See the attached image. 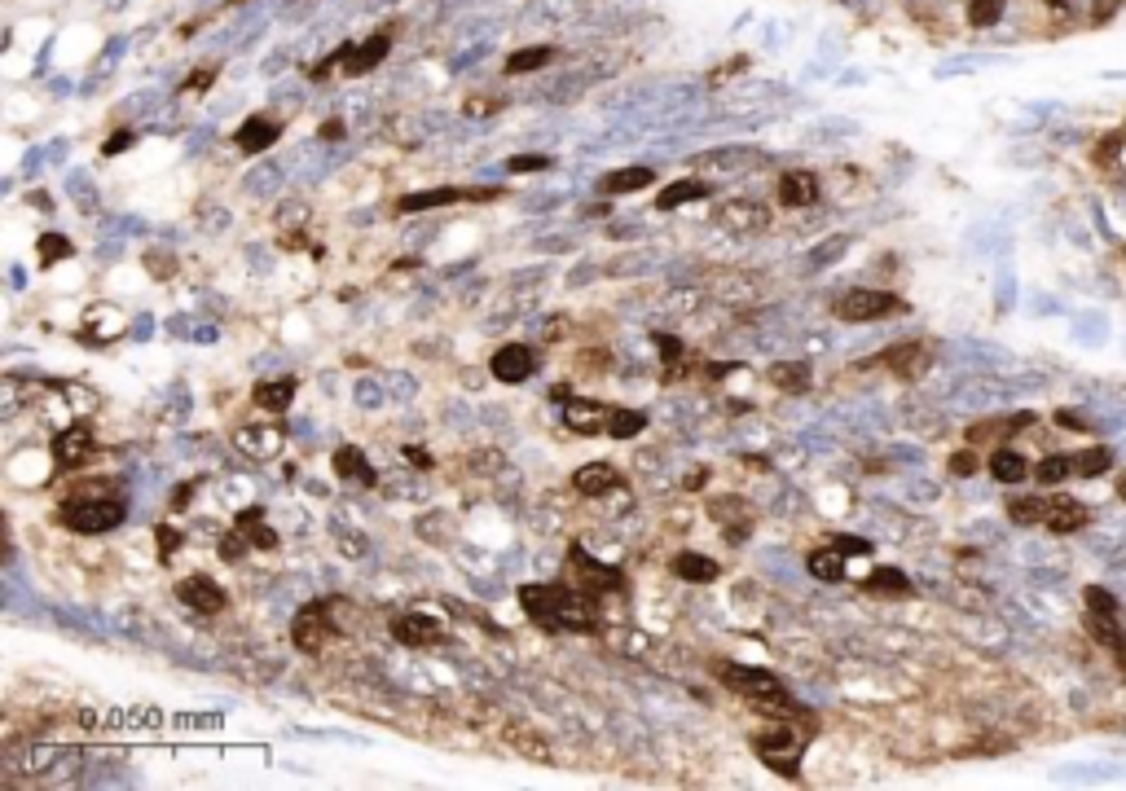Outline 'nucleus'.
<instances>
[{
  "mask_svg": "<svg viewBox=\"0 0 1126 791\" xmlns=\"http://www.w3.org/2000/svg\"><path fill=\"white\" fill-rule=\"evenodd\" d=\"M520 607L537 620L542 629H572V633H594L603 629V611L594 603L590 589H555V585H524Z\"/></svg>",
  "mask_w": 1126,
  "mask_h": 791,
  "instance_id": "obj_1",
  "label": "nucleus"
},
{
  "mask_svg": "<svg viewBox=\"0 0 1126 791\" xmlns=\"http://www.w3.org/2000/svg\"><path fill=\"white\" fill-rule=\"evenodd\" d=\"M124 515H128L124 497H102V493L93 497V493H75V497L58 510V515H53V519H58L62 528H71V532L97 537V532L119 528V523H124Z\"/></svg>",
  "mask_w": 1126,
  "mask_h": 791,
  "instance_id": "obj_2",
  "label": "nucleus"
},
{
  "mask_svg": "<svg viewBox=\"0 0 1126 791\" xmlns=\"http://www.w3.org/2000/svg\"><path fill=\"white\" fill-rule=\"evenodd\" d=\"M805 739H810V730H805V726H792V721H775V726L761 730L757 739H753V752L770 765V770H779L783 778H801L797 765H801Z\"/></svg>",
  "mask_w": 1126,
  "mask_h": 791,
  "instance_id": "obj_3",
  "label": "nucleus"
},
{
  "mask_svg": "<svg viewBox=\"0 0 1126 791\" xmlns=\"http://www.w3.org/2000/svg\"><path fill=\"white\" fill-rule=\"evenodd\" d=\"M907 313V299L889 291H845L836 299V317L841 321H885Z\"/></svg>",
  "mask_w": 1126,
  "mask_h": 791,
  "instance_id": "obj_4",
  "label": "nucleus"
},
{
  "mask_svg": "<svg viewBox=\"0 0 1126 791\" xmlns=\"http://www.w3.org/2000/svg\"><path fill=\"white\" fill-rule=\"evenodd\" d=\"M335 633H339V625L330 620L326 603H308V607L295 611V620H291V638H295V646H300L304 655H317L330 638H335Z\"/></svg>",
  "mask_w": 1126,
  "mask_h": 791,
  "instance_id": "obj_5",
  "label": "nucleus"
},
{
  "mask_svg": "<svg viewBox=\"0 0 1126 791\" xmlns=\"http://www.w3.org/2000/svg\"><path fill=\"white\" fill-rule=\"evenodd\" d=\"M722 686L731 690V695H744L753 699V704H761V699H779L783 695V682L775 673H766V668H748V664H722Z\"/></svg>",
  "mask_w": 1126,
  "mask_h": 791,
  "instance_id": "obj_6",
  "label": "nucleus"
},
{
  "mask_svg": "<svg viewBox=\"0 0 1126 791\" xmlns=\"http://www.w3.org/2000/svg\"><path fill=\"white\" fill-rule=\"evenodd\" d=\"M871 365H885V370H889V374H898L902 383H915V378L929 374V365H933V348H929L924 339H907V343H893L889 352H880Z\"/></svg>",
  "mask_w": 1126,
  "mask_h": 791,
  "instance_id": "obj_7",
  "label": "nucleus"
},
{
  "mask_svg": "<svg viewBox=\"0 0 1126 791\" xmlns=\"http://www.w3.org/2000/svg\"><path fill=\"white\" fill-rule=\"evenodd\" d=\"M717 225L744 238V233H757L770 225V211H766V203H753V198H731V203L717 207Z\"/></svg>",
  "mask_w": 1126,
  "mask_h": 791,
  "instance_id": "obj_8",
  "label": "nucleus"
},
{
  "mask_svg": "<svg viewBox=\"0 0 1126 791\" xmlns=\"http://www.w3.org/2000/svg\"><path fill=\"white\" fill-rule=\"evenodd\" d=\"M176 598H181L190 611H198V616H216V611H225V589H220L212 576H185L181 585H176Z\"/></svg>",
  "mask_w": 1126,
  "mask_h": 791,
  "instance_id": "obj_9",
  "label": "nucleus"
},
{
  "mask_svg": "<svg viewBox=\"0 0 1126 791\" xmlns=\"http://www.w3.org/2000/svg\"><path fill=\"white\" fill-rule=\"evenodd\" d=\"M467 198H498V189H414L396 203V211H436L449 203H467Z\"/></svg>",
  "mask_w": 1126,
  "mask_h": 791,
  "instance_id": "obj_10",
  "label": "nucleus"
},
{
  "mask_svg": "<svg viewBox=\"0 0 1126 791\" xmlns=\"http://www.w3.org/2000/svg\"><path fill=\"white\" fill-rule=\"evenodd\" d=\"M489 370L498 383H524V378L537 370V352L528 348V343H506V348L493 352Z\"/></svg>",
  "mask_w": 1126,
  "mask_h": 791,
  "instance_id": "obj_11",
  "label": "nucleus"
},
{
  "mask_svg": "<svg viewBox=\"0 0 1126 791\" xmlns=\"http://www.w3.org/2000/svg\"><path fill=\"white\" fill-rule=\"evenodd\" d=\"M392 638L401 646H436L445 642V625H440L436 616H423V611H410V616H401L392 625Z\"/></svg>",
  "mask_w": 1126,
  "mask_h": 791,
  "instance_id": "obj_12",
  "label": "nucleus"
},
{
  "mask_svg": "<svg viewBox=\"0 0 1126 791\" xmlns=\"http://www.w3.org/2000/svg\"><path fill=\"white\" fill-rule=\"evenodd\" d=\"M88 453H93V431H88V422H71V427L62 431V436H53V462L62 466H80Z\"/></svg>",
  "mask_w": 1126,
  "mask_h": 791,
  "instance_id": "obj_13",
  "label": "nucleus"
},
{
  "mask_svg": "<svg viewBox=\"0 0 1126 791\" xmlns=\"http://www.w3.org/2000/svg\"><path fill=\"white\" fill-rule=\"evenodd\" d=\"M779 203L783 207H810L819 203V176L805 172V167H792V172L779 176Z\"/></svg>",
  "mask_w": 1126,
  "mask_h": 791,
  "instance_id": "obj_14",
  "label": "nucleus"
},
{
  "mask_svg": "<svg viewBox=\"0 0 1126 791\" xmlns=\"http://www.w3.org/2000/svg\"><path fill=\"white\" fill-rule=\"evenodd\" d=\"M572 567H577L581 572V589H590V594H599V589H625V576L621 572H612V567H599V563H590V554L581 550L577 541H572Z\"/></svg>",
  "mask_w": 1126,
  "mask_h": 791,
  "instance_id": "obj_15",
  "label": "nucleus"
},
{
  "mask_svg": "<svg viewBox=\"0 0 1126 791\" xmlns=\"http://www.w3.org/2000/svg\"><path fill=\"white\" fill-rule=\"evenodd\" d=\"M388 49H392V31H374V36H370L366 44H357V49L348 44L344 71H348V75H366V71H374V66L388 58Z\"/></svg>",
  "mask_w": 1126,
  "mask_h": 791,
  "instance_id": "obj_16",
  "label": "nucleus"
},
{
  "mask_svg": "<svg viewBox=\"0 0 1126 791\" xmlns=\"http://www.w3.org/2000/svg\"><path fill=\"white\" fill-rule=\"evenodd\" d=\"M1030 414H1012V418H986V422H973V427H968V444H973V449H981V444H1003L1012 436V431H1025L1030 427Z\"/></svg>",
  "mask_w": 1126,
  "mask_h": 791,
  "instance_id": "obj_17",
  "label": "nucleus"
},
{
  "mask_svg": "<svg viewBox=\"0 0 1126 791\" xmlns=\"http://www.w3.org/2000/svg\"><path fill=\"white\" fill-rule=\"evenodd\" d=\"M770 387H775V392H788V396H801V392H810V383H814V370L805 361H779V365H770Z\"/></svg>",
  "mask_w": 1126,
  "mask_h": 791,
  "instance_id": "obj_18",
  "label": "nucleus"
},
{
  "mask_svg": "<svg viewBox=\"0 0 1126 791\" xmlns=\"http://www.w3.org/2000/svg\"><path fill=\"white\" fill-rule=\"evenodd\" d=\"M1087 519H1091V510L1083 506V501L1065 497V493H1056L1052 506H1047V528L1052 532H1078Z\"/></svg>",
  "mask_w": 1126,
  "mask_h": 791,
  "instance_id": "obj_19",
  "label": "nucleus"
},
{
  "mask_svg": "<svg viewBox=\"0 0 1126 791\" xmlns=\"http://www.w3.org/2000/svg\"><path fill=\"white\" fill-rule=\"evenodd\" d=\"M616 484H621V475H616L607 462H590V466H581V471L572 475V488H577L581 497H607Z\"/></svg>",
  "mask_w": 1126,
  "mask_h": 791,
  "instance_id": "obj_20",
  "label": "nucleus"
},
{
  "mask_svg": "<svg viewBox=\"0 0 1126 791\" xmlns=\"http://www.w3.org/2000/svg\"><path fill=\"white\" fill-rule=\"evenodd\" d=\"M607 418H612V409L594 405V400H568L563 405V422H568L572 431H581V436H590V431H607Z\"/></svg>",
  "mask_w": 1126,
  "mask_h": 791,
  "instance_id": "obj_21",
  "label": "nucleus"
},
{
  "mask_svg": "<svg viewBox=\"0 0 1126 791\" xmlns=\"http://www.w3.org/2000/svg\"><path fill=\"white\" fill-rule=\"evenodd\" d=\"M251 400H256L264 414H282L295 400V378H264V383L251 387Z\"/></svg>",
  "mask_w": 1126,
  "mask_h": 791,
  "instance_id": "obj_22",
  "label": "nucleus"
},
{
  "mask_svg": "<svg viewBox=\"0 0 1126 791\" xmlns=\"http://www.w3.org/2000/svg\"><path fill=\"white\" fill-rule=\"evenodd\" d=\"M278 124H273V119H264V115H251V119H242V128H238V146L247 150V154H264L273 146V141H278Z\"/></svg>",
  "mask_w": 1126,
  "mask_h": 791,
  "instance_id": "obj_23",
  "label": "nucleus"
},
{
  "mask_svg": "<svg viewBox=\"0 0 1126 791\" xmlns=\"http://www.w3.org/2000/svg\"><path fill=\"white\" fill-rule=\"evenodd\" d=\"M748 163H761V150H753V146H722V150L695 154V159H691V167H722V172H735V167H748Z\"/></svg>",
  "mask_w": 1126,
  "mask_h": 791,
  "instance_id": "obj_24",
  "label": "nucleus"
},
{
  "mask_svg": "<svg viewBox=\"0 0 1126 791\" xmlns=\"http://www.w3.org/2000/svg\"><path fill=\"white\" fill-rule=\"evenodd\" d=\"M330 466H335V475H339V479H357V484H366V488H370V484H379V475H374V466L366 462V453L352 449V444H348V449H335V458H330Z\"/></svg>",
  "mask_w": 1126,
  "mask_h": 791,
  "instance_id": "obj_25",
  "label": "nucleus"
},
{
  "mask_svg": "<svg viewBox=\"0 0 1126 791\" xmlns=\"http://www.w3.org/2000/svg\"><path fill=\"white\" fill-rule=\"evenodd\" d=\"M700 198H709V185H704L700 176H687V181H673V185L660 189L656 207H660V211H673V207H682V203H700Z\"/></svg>",
  "mask_w": 1126,
  "mask_h": 791,
  "instance_id": "obj_26",
  "label": "nucleus"
},
{
  "mask_svg": "<svg viewBox=\"0 0 1126 791\" xmlns=\"http://www.w3.org/2000/svg\"><path fill=\"white\" fill-rule=\"evenodd\" d=\"M673 576H678V581H691V585H709V581H717V563L704 559V554H695V550H682L678 559H673Z\"/></svg>",
  "mask_w": 1126,
  "mask_h": 791,
  "instance_id": "obj_27",
  "label": "nucleus"
},
{
  "mask_svg": "<svg viewBox=\"0 0 1126 791\" xmlns=\"http://www.w3.org/2000/svg\"><path fill=\"white\" fill-rule=\"evenodd\" d=\"M990 475H995L999 484H1021V479L1030 475V462H1025L1017 449H1003L999 444V449L990 453Z\"/></svg>",
  "mask_w": 1126,
  "mask_h": 791,
  "instance_id": "obj_28",
  "label": "nucleus"
},
{
  "mask_svg": "<svg viewBox=\"0 0 1126 791\" xmlns=\"http://www.w3.org/2000/svg\"><path fill=\"white\" fill-rule=\"evenodd\" d=\"M867 594H885V598H907L911 594V581L907 572H898V567H876V572L863 581Z\"/></svg>",
  "mask_w": 1126,
  "mask_h": 791,
  "instance_id": "obj_29",
  "label": "nucleus"
},
{
  "mask_svg": "<svg viewBox=\"0 0 1126 791\" xmlns=\"http://www.w3.org/2000/svg\"><path fill=\"white\" fill-rule=\"evenodd\" d=\"M805 567H810L814 581H845V554L836 550H810L805 554Z\"/></svg>",
  "mask_w": 1126,
  "mask_h": 791,
  "instance_id": "obj_30",
  "label": "nucleus"
},
{
  "mask_svg": "<svg viewBox=\"0 0 1126 791\" xmlns=\"http://www.w3.org/2000/svg\"><path fill=\"white\" fill-rule=\"evenodd\" d=\"M1087 629L1096 633L1100 642L1105 646H1113V651H1118V664L1126 668V633H1122V625L1113 616H1096V611H1087Z\"/></svg>",
  "mask_w": 1126,
  "mask_h": 791,
  "instance_id": "obj_31",
  "label": "nucleus"
},
{
  "mask_svg": "<svg viewBox=\"0 0 1126 791\" xmlns=\"http://www.w3.org/2000/svg\"><path fill=\"white\" fill-rule=\"evenodd\" d=\"M651 181H656V172H651V167H621V172L603 176V189H607V194H629V189H647Z\"/></svg>",
  "mask_w": 1126,
  "mask_h": 791,
  "instance_id": "obj_32",
  "label": "nucleus"
},
{
  "mask_svg": "<svg viewBox=\"0 0 1126 791\" xmlns=\"http://www.w3.org/2000/svg\"><path fill=\"white\" fill-rule=\"evenodd\" d=\"M238 528L247 532V537H251V545H256V550H273V545H278V532H273V528H264V510H260V506L242 510V515H238Z\"/></svg>",
  "mask_w": 1126,
  "mask_h": 791,
  "instance_id": "obj_33",
  "label": "nucleus"
},
{
  "mask_svg": "<svg viewBox=\"0 0 1126 791\" xmlns=\"http://www.w3.org/2000/svg\"><path fill=\"white\" fill-rule=\"evenodd\" d=\"M643 427L647 414H638V409H612V418H607V436L612 440H634Z\"/></svg>",
  "mask_w": 1126,
  "mask_h": 791,
  "instance_id": "obj_34",
  "label": "nucleus"
},
{
  "mask_svg": "<svg viewBox=\"0 0 1126 791\" xmlns=\"http://www.w3.org/2000/svg\"><path fill=\"white\" fill-rule=\"evenodd\" d=\"M1047 506H1052V497H1012L1008 515L1012 523H1047Z\"/></svg>",
  "mask_w": 1126,
  "mask_h": 791,
  "instance_id": "obj_35",
  "label": "nucleus"
},
{
  "mask_svg": "<svg viewBox=\"0 0 1126 791\" xmlns=\"http://www.w3.org/2000/svg\"><path fill=\"white\" fill-rule=\"evenodd\" d=\"M550 58H555V49H546V44H533V49H520V53H511V62H506V75H524V71H537V66H546Z\"/></svg>",
  "mask_w": 1126,
  "mask_h": 791,
  "instance_id": "obj_36",
  "label": "nucleus"
},
{
  "mask_svg": "<svg viewBox=\"0 0 1126 791\" xmlns=\"http://www.w3.org/2000/svg\"><path fill=\"white\" fill-rule=\"evenodd\" d=\"M71 251H75V247H71V238H62V233H44V238H36V255H40L44 269H53V264L66 260Z\"/></svg>",
  "mask_w": 1126,
  "mask_h": 791,
  "instance_id": "obj_37",
  "label": "nucleus"
},
{
  "mask_svg": "<svg viewBox=\"0 0 1126 791\" xmlns=\"http://www.w3.org/2000/svg\"><path fill=\"white\" fill-rule=\"evenodd\" d=\"M1074 471H1078V466H1074V458H1043L1039 466H1034V479H1039V484H1047V488H1052V484H1065V479L1074 475Z\"/></svg>",
  "mask_w": 1126,
  "mask_h": 791,
  "instance_id": "obj_38",
  "label": "nucleus"
},
{
  "mask_svg": "<svg viewBox=\"0 0 1126 791\" xmlns=\"http://www.w3.org/2000/svg\"><path fill=\"white\" fill-rule=\"evenodd\" d=\"M1003 9H1008V0H968V22L986 31L1003 18Z\"/></svg>",
  "mask_w": 1126,
  "mask_h": 791,
  "instance_id": "obj_39",
  "label": "nucleus"
},
{
  "mask_svg": "<svg viewBox=\"0 0 1126 791\" xmlns=\"http://www.w3.org/2000/svg\"><path fill=\"white\" fill-rule=\"evenodd\" d=\"M1074 466H1078V475L1096 479V475H1105L1113 466V453L1109 449H1087V453H1078V458H1074Z\"/></svg>",
  "mask_w": 1126,
  "mask_h": 791,
  "instance_id": "obj_40",
  "label": "nucleus"
},
{
  "mask_svg": "<svg viewBox=\"0 0 1126 791\" xmlns=\"http://www.w3.org/2000/svg\"><path fill=\"white\" fill-rule=\"evenodd\" d=\"M511 743H515V748H520L524 756H533V761H542V765L550 761V748H546V743H542V739H537V734H533V730H528V734H524V726H511Z\"/></svg>",
  "mask_w": 1126,
  "mask_h": 791,
  "instance_id": "obj_41",
  "label": "nucleus"
},
{
  "mask_svg": "<svg viewBox=\"0 0 1126 791\" xmlns=\"http://www.w3.org/2000/svg\"><path fill=\"white\" fill-rule=\"evenodd\" d=\"M247 550H251V537L242 528H234V532H225V537H220V559H225V563H238Z\"/></svg>",
  "mask_w": 1126,
  "mask_h": 791,
  "instance_id": "obj_42",
  "label": "nucleus"
},
{
  "mask_svg": "<svg viewBox=\"0 0 1126 791\" xmlns=\"http://www.w3.org/2000/svg\"><path fill=\"white\" fill-rule=\"evenodd\" d=\"M154 541H159V559L163 563H172V554L181 550V532H176L172 523H159V528H154Z\"/></svg>",
  "mask_w": 1126,
  "mask_h": 791,
  "instance_id": "obj_43",
  "label": "nucleus"
},
{
  "mask_svg": "<svg viewBox=\"0 0 1126 791\" xmlns=\"http://www.w3.org/2000/svg\"><path fill=\"white\" fill-rule=\"evenodd\" d=\"M1087 611H1096V616H1118V598L1109 594V589L1091 585L1087 589Z\"/></svg>",
  "mask_w": 1126,
  "mask_h": 791,
  "instance_id": "obj_44",
  "label": "nucleus"
},
{
  "mask_svg": "<svg viewBox=\"0 0 1126 791\" xmlns=\"http://www.w3.org/2000/svg\"><path fill=\"white\" fill-rule=\"evenodd\" d=\"M546 167H550L546 154H515V159H506V172H515V176H524V172H546Z\"/></svg>",
  "mask_w": 1126,
  "mask_h": 791,
  "instance_id": "obj_45",
  "label": "nucleus"
},
{
  "mask_svg": "<svg viewBox=\"0 0 1126 791\" xmlns=\"http://www.w3.org/2000/svg\"><path fill=\"white\" fill-rule=\"evenodd\" d=\"M656 348H660V356H665V365H673V378H678V361H682V343L673 339V334H656Z\"/></svg>",
  "mask_w": 1126,
  "mask_h": 791,
  "instance_id": "obj_46",
  "label": "nucleus"
},
{
  "mask_svg": "<svg viewBox=\"0 0 1126 791\" xmlns=\"http://www.w3.org/2000/svg\"><path fill=\"white\" fill-rule=\"evenodd\" d=\"M132 141H137V132H132V128H119L115 137H110L106 146H102V154H124V150L132 146Z\"/></svg>",
  "mask_w": 1126,
  "mask_h": 791,
  "instance_id": "obj_47",
  "label": "nucleus"
},
{
  "mask_svg": "<svg viewBox=\"0 0 1126 791\" xmlns=\"http://www.w3.org/2000/svg\"><path fill=\"white\" fill-rule=\"evenodd\" d=\"M212 80H216V66H198V71H194V75H190V80H185L181 88H185V93H198V88H207Z\"/></svg>",
  "mask_w": 1126,
  "mask_h": 791,
  "instance_id": "obj_48",
  "label": "nucleus"
},
{
  "mask_svg": "<svg viewBox=\"0 0 1126 791\" xmlns=\"http://www.w3.org/2000/svg\"><path fill=\"white\" fill-rule=\"evenodd\" d=\"M836 550H841L845 559H849V554H871V541H863V537H836Z\"/></svg>",
  "mask_w": 1126,
  "mask_h": 791,
  "instance_id": "obj_49",
  "label": "nucleus"
},
{
  "mask_svg": "<svg viewBox=\"0 0 1126 791\" xmlns=\"http://www.w3.org/2000/svg\"><path fill=\"white\" fill-rule=\"evenodd\" d=\"M951 471H955V475H973V471H977V453H973V449L955 453V458H951Z\"/></svg>",
  "mask_w": 1126,
  "mask_h": 791,
  "instance_id": "obj_50",
  "label": "nucleus"
},
{
  "mask_svg": "<svg viewBox=\"0 0 1126 791\" xmlns=\"http://www.w3.org/2000/svg\"><path fill=\"white\" fill-rule=\"evenodd\" d=\"M278 176H282V167H264V172H256L247 185H251V189H269L273 181H278Z\"/></svg>",
  "mask_w": 1126,
  "mask_h": 791,
  "instance_id": "obj_51",
  "label": "nucleus"
},
{
  "mask_svg": "<svg viewBox=\"0 0 1126 791\" xmlns=\"http://www.w3.org/2000/svg\"><path fill=\"white\" fill-rule=\"evenodd\" d=\"M845 247H849V242H845V238H836V242H827V247H823V251H814V264H827V260H836V255H841Z\"/></svg>",
  "mask_w": 1126,
  "mask_h": 791,
  "instance_id": "obj_52",
  "label": "nucleus"
},
{
  "mask_svg": "<svg viewBox=\"0 0 1126 791\" xmlns=\"http://www.w3.org/2000/svg\"><path fill=\"white\" fill-rule=\"evenodd\" d=\"M1056 422H1061V427H1069V431H1087V427H1091V422L1078 418L1074 409H1061V414H1056Z\"/></svg>",
  "mask_w": 1126,
  "mask_h": 791,
  "instance_id": "obj_53",
  "label": "nucleus"
},
{
  "mask_svg": "<svg viewBox=\"0 0 1126 791\" xmlns=\"http://www.w3.org/2000/svg\"><path fill=\"white\" fill-rule=\"evenodd\" d=\"M405 458H410L414 466H423V471H427V466H432V453H427L423 444H405Z\"/></svg>",
  "mask_w": 1126,
  "mask_h": 791,
  "instance_id": "obj_54",
  "label": "nucleus"
},
{
  "mask_svg": "<svg viewBox=\"0 0 1126 791\" xmlns=\"http://www.w3.org/2000/svg\"><path fill=\"white\" fill-rule=\"evenodd\" d=\"M322 137H326V141H339V137H344V119H326V124H322Z\"/></svg>",
  "mask_w": 1126,
  "mask_h": 791,
  "instance_id": "obj_55",
  "label": "nucleus"
},
{
  "mask_svg": "<svg viewBox=\"0 0 1126 791\" xmlns=\"http://www.w3.org/2000/svg\"><path fill=\"white\" fill-rule=\"evenodd\" d=\"M190 497H194V484H185V488H176V493H172V510H181V506H190Z\"/></svg>",
  "mask_w": 1126,
  "mask_h": 791,
  "instance_id": "obj_56",
  "label": "nucleus"
},
{
  "mask_svg": "<svg viewBox=\"0 0 1126 791\" xmlns=\"http://www.w3.org/2000/svg\"><path fill=\"white\" fill-rule=\"evenodd\" d=\"M704 484H709V471H691V475H687V488H691V493H695V488H704Z\"/></svg>",
  "mask_w": 1126,
  "mask_h": 791,
  "instance_id": "obj_57",
  "label": "nucleus"
},
{
  "mask_svg": "<svg viewBox=\"0 0 1126 791\" xmlns=\"http://www.w3.org/2000/svg\"><path fill=\"white\" fill-rule=\"evenodd\" d=\"M31 203H36L40 211H53V203H49V194H31Z\"/></svg>",
  "mask_w": 1126,
  "mask_h": 791,
  "instance_id": "obj_58",
  "label": "nucleus"
},
{
  "mask_svg": "<svg viewBox=\"0 0 1126 791\" xmlns=\"http://www.w3.org/2000/svg\"><path fill=\"white\" fill-rule=\"evenodd\" d=\"M1118 493H1122V501H1126V479H1122V484H1118Z\"/></svg>",
  "mask_w": 1126,
  "mask_h": 791,
  "instance_id": "obj_59",
  "label": "nucleus"
},
{
  "mask_svg": "<svg viewBox=\"0 0 1126 791\" xmlns=\"http://www.w3.org/2000/svg\"><path fill=\"white\" fill-rule=\"evenodd\" d=\"M1122 255H1126V251H1122Z\"/></svg>",
  "mask_w": 1126,
  "mask_h": 791,
  "instance_id": "obj_60",
  "label": "nucleus"
}]
</instances>
